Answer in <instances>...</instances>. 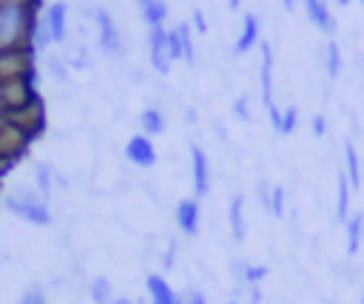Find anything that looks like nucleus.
<instances>
[{"mask_svg":"<svg viewBox=\"0 0 364 304\" xmlns=\"http://www.w3.org/2000/svg\"><path fill=\"white\" fill-rule=\"evenodd\" d=\"M40 17L37 0H9L0 6V51L31 45V28Z\"/></svg>","mask_w":364,"mask_h":304,"instance_id":"obj_1","label":"nucleus"},{"mask_svg":"<svg viewBox=\"0 0 364 304\" xmlns=\"http://www.w3.org/2000/svg\"><path fill=\"white\" fill-rule=\"evenodd\" d=\"M6 210L14 213L17 219L28 222V224H37V227H48L54 222V213H51V205L48 199L34 188V185H14L6 199H3Z\"/></svg>","mask_w":364,"mask_h":304,"instance_id":"obj_2","label":"nucleus"},{"mask_svg":"<svg viewBox=\"0 0 364 304\" xmlns=\"http://www.w3.org/2000/svg\"><path fill=\"white\" fill-rule=\"evenodd\" d=\"M91 17H94V28H97V45H100V51L108 54V57H122L125 43H122V34H119V28H117L111 11L102 9V6H97Z\"/></svg>","mask_w":364,"mask_h":304,"instance_id":"obj_3","label":"nucleus"},{"mask_svg":"<svg viewBox=\"0 0 364 304\" xmlns=\"http://www.w3.org/2000/svg\"><path fill=\"white\" fill-rule=\"evenodd\" d=\"M148 60H151V68L156 74H168L171 71V51H168V28L165 26H156V28H148Z\"/></svg>","mask_w":364,"mask_h":304,"instance_id":"obj_4","label":"nucleus"},{"mask_svg":"<svg viewBox=\"0 0 364 304\" xmlns=\"http://www.w3.org/2000/svg\"><path fill=\"white\" fill-rule=\"evenodd\" d=\"M191 179H193V196H196V199H202V196L210 193V179H213V173H210V159H208V153H205L199 145H193V142H191Z\"/></svg>","mask_w":364,"mask_h":304,"instance_id":"obj_5","label":"nucleus"},{"mask_svg":"<svg viewBox=\"0 0 364 304\" xmlns=\"http://www.w3.org/2000/svg\"><path fill=\"white\" fill-rule=\"evenodd\" d=\"M125 159L136 168H154L156 165V148H154V139L145 136L142 131L128 136L125 142Z\"/></svg>","mask_w":364,"mask_h":304,"instance_id":"obj_6","label":"nucleus"},{"mask_svg":"<svg viewBox=\"0 0 364 304\" xmlns=\"http://www.w3.org/2000/svg\"><path fill=\"white\" fill-rule=\"evenodd\" d=\"M40 17H43V26L48 28V34H51V43H65V34H68V3H63V0L48 3Z\"/></svg>","mask_w":364,"mask_h":304,"instance_id":"obj_7","label":"nucleus"},{"mask_svg":"<svg viewBox=\"0 0 364 304\" xmlns=\"http://www.w3.org/2000/svg\"><path fill=\"white\" fill-rule=\"evenodd\" d=\"M173 219H176V227H179L182 236H196V233H199V222H202L199 199H196V196H188V199L176 202Z\"/></svg>","mask_w":364,"mask_h":304,"instance_id":"obj_8","label":"nucleus"},{"mask_svg":"<svg viewBox=\"0 0 364 304\" xmlns=\"http://www.w3.org/2000/svg\"><path fill=\"white\" fill-rule=\"evenodd\" d=\"M259 51H262V60H259V82H262V102L267 111L279 108L276 99H273V48L262 40L259 43Z\"/></svg>","mask_w":364,"mask_h":304,"instance_id":"obj_9","label":"nucleus"},{"mask_svg":"<svg viewBox=\"0 0 364 304\" xmlns=\"http://www.w3.org/2000/svg\"><path fill=\"white\" fill-rule=\"evenodd\" d=\"M31 176H34V188H37L46 199H51V193H54V188H57V185H60V188H65V179L60 176V170H57L51 162H34Z\"/></svg>","mask_w":364,"mask_h":304,"instance_id":"obj_10","label":"nucleus"},{"mask_svg":"<svg viewBox=\"0 0 364 304\" xmlns=\"http://www.w3.org/2000/svg\"><path fill=\"white\" fill-rule=\"evenodd\" d=\"M145 290H148L151 304H182V295L159 273H148L145 276Z\"/></svg>","mask_w":364,"mask_h":304,"instance_id":"obj_11","label":"nucleus"},{"mask_svg":"<svg viewBox=\"0 0 364 304\" xmlns=\"http://www.w3.org/2000/svg\"><path fill=\"white\" fill-rule=\"evenodd\" d=\"M262 43V20L256 17V14H245V20H242V31H239V37H236V43H233V54H247L253 45H259Z\"/></svg>","mask_w":364,"mask_h":304,"instance_id":"obj_12","label":"nucleus"},{"mask_svg":"<svg viewBox=\"0 0 364 304\" xmlns=\"http://www.w3.org/2000/svg\"><path fill=\"white\" fill-rule=\"evenodd\" d=\"M304 14H307V20L318 31H324V34H333L336 31V17L330 14L327 0H304Z\"/></svg>","mask_w":364,"mask_h":304,"instance_id":"obj_13","label":"nucleus"},{"mask_svg":"<svg viewBox=\"0 0 364 304\" xmlns=\"http://www.w3.org/2000/svg\"><path fill=\"white\" fill-rule=\"evenodd\" d=\"M228 227H230L233 241H245V233H247V224H245V199L239 193H233L230 202H228Z\"/></svg>","mask_w":364,"mask_h":304,"instance_id":"obj_14","label":"nucleus"},{"mask_svg":"<svg viewBox=\"0 0 364 304\" xmlns=\"http://www.w3.org/2000/svg\"><path fill=\"white\" fill-rule=\"evenodd\" d=\"M344 176H347L353 190L361 188V159H358V151H355L353 139L344 142Z\"/></svg>","mask_w":364,"mask_h":304,"instance_id":"obj_15","label":"nucleus"},{"mask_svg":"<svg viewBox=\"0 0 364 304\" xmlns=\"http://www.w3.org/2000/svg\"><path fill=\"white\" fill-rule=\"evenodd\" d=\"M344 230H347V256H355L364 239V213H350V219L344 222Z\"/></svg>","mask_w":364,"mask_h":304,"instance_id":"obj_16","label":"nucleus"},{"mask_svg":"<svg viewBox=\"0 0 364 304\" xmlns=\"http://www.w3.org/2000/svg\"><path fill=\"white\" fill-rule=\"evenodd\" d=\"M350 182H347V176H344V170L338 173V179H336V216H338V222H347L350 219Z\"/></svg>","mask_w":364,"mask_h":304,"instance_id":"obj_17","label":"nucleus"},{"mask_svg":"<svg viewBox=\"0 0 364 304\" xmlns=\"http://www.w3.org/2000/svg\"><path fill=\"white\" fill-rule=\"evenodd\" d=\"M139 128L145 136H159L165 131V114L159 108H145L139 114Z\"/></svg>","mask_w":364,"mask_h":304,"instance_id":"obj_18","label":"nucleus"},{"mask_svg":"<svg viewBox=\"0 0 364 304\" xmlns=\"http://www.w3.org/2000/svg\"><path fill=\"white\" fill-rule=\"evenodd\" d=\"M88 295H91V301L94 304H114V287H111V281L105 278V276H97V278H91V284H88Z\"/></svg>","mask_w":364,"mask_h":304,"instance_id":"obj_19","label":"nucleus"},{"mask_svg":"<svg viewBox=\"0 0 364 304\" xmlns=\"http://www.w3.org/2000/svg\"><path fill=\"white\" fill-rule=\"evenodd\" d=\"M142 20H145L148 28L165 26V20H168V3H165V0H154V3H148V6L142 9Z\"/></svg>","mask_w":364,"mask_h":304,"instance_id":"obj_20","label":"nucleus"},{"mask_svg":"<svg viewBox=\"0 0 364 304\" xmlns=\"http://www.w3.org/2000/svg\"><path fill=\"white\" fill-rule=\"evenodd\" d=\"M324 71L330 80H336L341 74V48L336 40H327V45H324Z\"/></svg>","mask_w":364,"mask_h":304,"instance_id":"obj_21","label":"nucleus"},{"mask_svg":"<svg viewBox=\"0 0 364 304\" xmlns=\"http://www.w3.org/2000/svg\"><path fill=\"white\" fill-rule=\"evenodd\" d=\"M176 34H179V45H182V60H185L188 65H193V60H196V51H193L191 26H188V23H179V26H176Z\"/></svg>","mask_w":364,"mask_h":304,"instance_id":"obj_22","label":"nucleus"},{"mask_svg":"<svg viewBox=\"0 0 364 304\" xmlns=\"http://www.w3.org/2000/svg\"><path fill=\"white\" fill-rule=\"evenodd\" d=\"M68 68H71V65H68L65 57H54V54L46 57V71H48L57 82H65V80H68Z\"/></svg>","mask_w":364,"mask_h":304,"instance_id":"obj_23","label":"nucleus"},{"mask_svg":"<svg viewBox=\"0 0 364 304\" xmlns=\"http://www.w3.org/2000/svg\"><path fill=\"white\" fill-rule=\"evenodd\" d=\"M299 128V108L296 105H287L284 111H282V136H290L293 131Z\"/></svg>","mask_w":364,"mask_h":304,"instance_id":"obj_24","label":"nucleus"},{"mask_svg":"<svg viewBox=\"0 0 364 304\" xmlns=\"http://www.w3.org/2000/svg\"><path fill=\"white\" fill-rule=\"evenodd\" d=\"M267 213L276 216V219L284 216V188L282 185H273V196H270V210Z\"/></svg>","mask_w":364,"mask_h":304,"instance_id":"obj_25","label":"nucleus"},{"mask_svg":"<svg viewBox=\"0 0 364 304\" xmlns=\"http://www.w3.org/2000/svg\"><path fill=\"white\" fill-rule=\"evenodd\" d=\"M68 65H71V68H88V65H91L88 48H85V45L74 48V51H71V57H68Z\"/></svg>","mask_w":364,"mask_h":304,"instance_id":"obj_26","label":"nucleus"},{"mask_svg":"<svg viewBox=\"0 0 364 304\" xmlns=\"http://www.w3.org/2000/svg\"><path fill=\"white\" fill-rule=\"evenodd\" d=\"M17 304H48V298H46L43 287H28V290L20 295V301H17Z\"/></svg>","mask_w":364,"mask_h":304,"instance_id":"obj_27","label":"nucleus"},{"mask_svg":"<svg viewBox=\"0 0 364 304\" xmlns=\"http://www.w3.org/2000/svg\"><path fill=\"white\" fill-rule=\"evenodd\" d=\"M168 51L173 60H182V45H179V34L176 28H168Z\"/></svg>","mask_w":364,"mask_h":304,"instance_id":"obj_28","label":"nucleus"},{"mask_svg":"<svg viewBox=\"0 0 364 304\" xmlns=\"http://www.w3.org/2000/svg\"><path fill=\"white\" fill-rule=\"evenodd\" d=\"M233 114H236L242 122H250V119H253V114H250V108H247V97H239V99L233 102Z\"/></svg>","mask_w":364,"mask_h":304,"instance_id":"obj_29","label":"nucleus"},{"mask_svg":"<svg viewBox=\"0 0 364 304\" xmlns=\"http://www.w3.org/2000/svg\"><path fill=\"white\" fill-rule=\"evenodd\" d=\"M256 193H259V202H262V207L264 210H270V196H273V185H267L264 179L256 185Z\"/></svg>","mask_w":364,"mask_h":304,"instance_id":"obj_30","label":"nucleus"},{"mask_svg":"<svg viewBox=\"0 0 364 304\" xmlns=\"http://www.w3.org/2000/svg\"><path fill=\"white\" fill-rule=\"evenodd\" d=\"M182 304H208V298H205L202 290H188V293L182 295Z\"/></svg>","mask_w":364,"mask_h":304,"instance_id":"obj_31","label":"nucleus"},{"mask_svg":"<svg viewBox=\"0 0 364 304\" xmlns=\"http://www.w3.org/2000/svg\"><path fill=\"white\" fill-rule=\"evenodd\" d=\"M173 261H176V241L171 239V244L165 247V256H162V267L168 270V267H173Z\"/></svg>","mask_w":364,"mask_h":304,"instance_id":"obj_32","label":"nucleus"},{"mask_svg":"<svg viewBox=\"0 0 364 304\" xmlns=\"http://www.w3.org/2000/svg\"><path fill=\"white\" fill-rule=\"evenodd\" d=\"M310 125H313V134H316V136H324V134H327V119H324V114H316Z\"/></svg>","mask_w":364,"mask_h":304,"instance_id":"obj_33","label":"nucleus"},{"mask_svg":"<svg viewBox=\"0 0 364 304\" xmlns=\"http://www.w3.org/2000/svg\"><path fill=\"white\" fill-rule=\"evenodd\" d=\"M193 26H196V31H199V34H205V31H208V23H205L202 9H193Z\"/></svg>","mask_w":364,"mask_h":304,"instance_id":"obj_34","label":"nucleus"},{"mask_svg":"<svg viewBox=\"0 0 364 304\" xmlns=\"http://www.w3.org/2000/svg\"><path fill=\"white\" fill-rule=\"evenodd\" d=\"M259 298H262L259 287H250V304H259Z\"/></svg>","mask_w":364,"mask_h":304,"instance_id":"obj_35","label":"nucleus"},{"mask_svg":"<svg viewBox=\"0 0 364 304\" xmlns=\"http://www.w3.org/2000/svg\"><path fill=\"white\" fill-rule=\"evenodd\" d=\"M185 119H188V122H196V111H193V108H188V111H185Z\"/></svg>","mask_w":364,"mask_h":304,"instance_id":"obj_36","label":"nucleus"},{"mask_svg":"<svg viewBox=\"0 0 364 304\" xmlns=\"http://www.w3.org/2000/svg\"><path fill=\"white\" fill-rule=\"evenodd\" d=\"M239 3L242 0H228V9H239Z\"/></svg>","mask_w":364,"mask_h":304,"instance_id":"obj_37","label":"nucleus"},{"mask_svg":"<svg viewBox=\"0 0 364 304\" xmlns=\"http://www.w3.org/2000/svg\"><path fill=\"white\" fill-rule=\"evenodd\" d=\"M282 6H284V9H293V6H296V0H282Z\"/></svg>","mask_w":364,"mask_h":304,"instance_id":"obj_38","label":"nucleus"},{"mask_svg":"<svg viewBox=\"0 0 364 304\" xmlns=\"http://www.w3.org/2000/svg\"><path fill=\"white\" fill-rule=\"evenodd\" d=\"M336 3H338V6H347V3H350V0H336Z\"/></svg>","mask_w":364,"mask_h":304,"instance_id":"obj_39","label":"nucleus"},{"mask_svg":"<svg viewBox=\"0 0 364 304\" xmlns=\"http://www.w3.org/2000/svg\"><path fill=\"white\" fill-rule=\"evenodd\" d=\"M0 162H6V159H3V151H0ZM6 165H9V162H6Z\"/></svg>","mask_w":364,"mask_h":304,"instance_id":"obj_40","label":"nucleus"},{"mask_svg":"<svg viewBox=\"0 0 364 304\" xmlns=\"http://www.w3.org/2000/svg\"><path fill=\"white\" fill-rule=\"evenodd\" d=\"M228 304H239V301H228Z\"/></svg>","mask_w":364,"mask_h":304,"instance_id":"obj_41","label":"nucleus"},{"mask_svg":"<svg viewBox=\"0 0 364 304\" xmlns=\"http://www.w3.org/2000/svg\"><path fill=\"white\" fill-rule=\"evenodd\" d=\"M361 304H364V293H361Z\"/></svg>","mask_w":364,"mask_h":304,"instance_id":"obj_42","label":"nucleus"},{"mask_svg":"<svg viewBox=\"0 0 364 304\" xmlns=\"http://www.w3.org/2000/svg\"><path fill=\"white\" fill-rule=\"evenodd\" d=\"M358 3H361V6H364V0H358Z\"/></svg>","mask_w":364,"mask_h":304,"instance_id":"obj_43","label":"nucleus"}]
</instances>
